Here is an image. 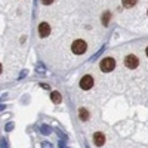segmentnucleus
<instances>
[{"label": "nucleus", "mask_w": 148, "mask_h": 148, "mask_svg": "<svg viewBox=\"0 0 148 148\" xmlns=\"http://www.w3.org/2000/svg\"><path fill=\"white\" fill-rule=\"evenodd\" d=\"M51 99H52L53 104H59L61 101H62V96H61L59 92H52L51 93Z\"/></svg>", "instance_id": "7"}, {"label": "nucleus", "mask_w": 148, "mask_h": 148, "mask_svg": "<svg viewBox=\"0 0 148 148\" xmlns=\"http://www.w3.org/2000/svg\"><path fill=\"white\" fill-rule=\"evenodd\" d=\"M86 42L84 40H76L73 43V46H71V51L76 53V55H82V53H84L86 52Z\"/></svg>", "instance_id": "2"}, {"label": "nucleus", "mask_w": 148, "mask_h": 148, "mask_svg": "<svg viewBox=\"0 0 148 148\" xmlns=\"http://www.w3.org/2000/svg\"><path fill=\"white\" fill-rule=\"evenodd\" d=\"M147 56H148V47H147Z\"/></svg>", "instance_id": "12"}, {"label": "nucleus", "mask_w": 148, "mask_h": 148, "mask_svg": "<svg viewBox=\"0 0 148 148\" xmlns=\"http://www.w3.org/2000/svg\"><path fill=\"white\" fill-rule=\"evenodd\" d=\"M51 34V25L47 22H42L39 25V36L40 37H47Z\"/></svg>", "instance_id": "5"}, {"label": "nucleus", "mask_w": 148, "mask_h": 148, "mask_svg": "<svg viewBox=\"0 0 148 148\" xmlns=\"http://www.w3.org/2000/svg\"><path fill=\"white\" fill-rule=\"evenodd\" d=\"M125 65H126L127 68H136V67L139 65L138 56H135V55H127V56L125 58Z\"/></svg>", "instance_id": "3"}, {"label": "nucleus", "mask_w": 148, "mask_h": 148, "mask_svg": "<svg viewBox=\"0 0 148 148\" xmlns=\"http://www.w3.org/2000/svg\"><path fill=\"white\" fill-rule=\"evenodd\" d=\"M79 116H80V120H88L89 119V113H88V111H86L84 108H80V111H79Z\"/></svg>", "instance_id": "8"}, {"label": "nucleus", "mask_w": 148, "mask_h": 148, "mask_svg": "<svg viewBox=\"0 0 148 148\" xmlns=\"http://www.w3.org/2000/svg\"><path fill=\"white\" fill-rule=\"evenodd\" d=\"M93 142H95V145L101 147V145H104V142H105V136H104L101 132H96V133L93 135Z\"/></svg>", "instance_id": "6"}, {"label": "nucleus", "mask_w": 148, "mask_h": 148, "mask_svg": "<svg viewBox=\"0 0 148 148\" xmlns=\"http://www.w3.org/2000/svg\"><path fill=\"white\" fill-rule=\"evenodd\" d=\"M52 2H53V0H42V3H43V5H51Z\"/></svg>", "instance_id": "11"}, {"label": "nucleus", "mask_w": 148, "mask_h": 148, "mask_svg": "<svg viewBox=\"0 0 148 148\" xmlns=\"http://www.w3.org/2000/svg\"><path fill=\"white\" fill-rule=\"evenodd\" d=\"M114 67H116V61H114V58H104V59L101 61V64H99V68H101V71H104V73L113 71Z\"/></svg>", "instance_id": "1"}, {"label": "nucleus", "mask_w": 148, "mask_h": 148, "mask_svg": "<svg viewBox=\"0 0 148 148\" xmlns=\"http://www.w3.org/2000/svg\"><path fill=\"white\" fill-rule=\"evenodd\" d=\"M92 86H93V79H92V76H84V77H82V80H80V88H82L83 90L90 89Z\"/></svg>", "instance_id": "4"}, {"label": "nucleus", "mask_w": 148, "mask_h": 148, "mask_svg": "<svg viewBox=\"0 0 148 148\" xmlns=\"http://www.w3.org/2000/svg\"><path fill=\"white\" fill-rule=\"evenodd\" d=\"M108 18H110V12H105L104 18H102V24H104V25H108Z\"/></svg>", "instance_id": "10"}, {"label": "nucleus", "mask_w": 148, "mask_h": 148, "mask_svg": "<svg viewBox=\"0 0 148 148\" xmlns=\"http://www.w3.org/2000/svg\"><path fill=\"white\" fill-rule=\"evenodd\" d=\"M121 2H123V5H125L126 8H133L135 5H136L138 0H121Z\"/></svg>", "instance_id": "9"}]
</instances>
